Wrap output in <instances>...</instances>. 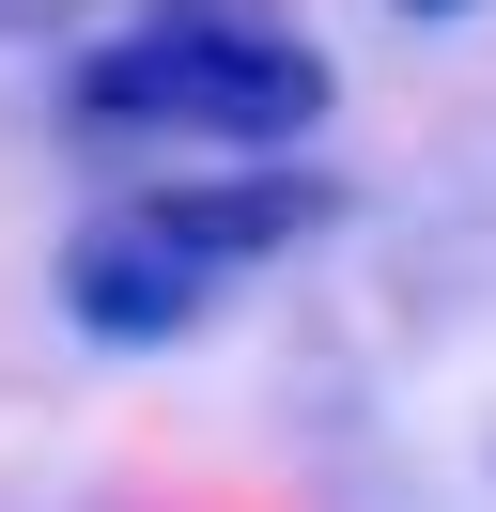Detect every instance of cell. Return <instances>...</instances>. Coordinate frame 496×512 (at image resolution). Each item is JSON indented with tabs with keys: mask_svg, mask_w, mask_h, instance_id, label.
I'll use <instances>...</instances> for the list:
<instances>
[{
	"mask_svg": "<svg viewBox=\"0 0 496 512\" xmlns=\"http://www.w3.org/2000/svg\"><path fill=\"white\" fill-rule=\"evenodd\" d=\"M78 140H233V156H264V140H310L326 125V47L279 32V16H155V32L93 47L78 63Z\"/></svg>",
	"mask_w": 496,
	"mask_h": 512,
	"instance_id": "1",
	"label": "cell"
},
{
	"mask_svg": "<svg viewBox=\"0 0 496 512\" xmlns=\"http://www.w3.org/2000/svg\"><path fill=\"white\" fill-rule=\"evenodd\" d=\"M202 295H217V280H202V264H171L124 202H109V218H78V249H62V311H78L93 342H171Z\"/></svg>",
	"mask_w": 496,
	"mask_h": 512,
	"instance_id": "2",
	"label": "cell"
},
{
	"mask_svg": "<svg viewBox=\"0 0 496 512\" xmlns=\"http://www.w3.org/2000/svg\"><path fill=\"white\" fill-rule=\"evenodd\" d=\"M124 218H140L171 264H202V280H217V264L295 249V233L326 218V187H310V171H264V187H248V171H233V187H124Z\"/></svg>",
	"mask_w": 496,
	"mask_h": 512,
	"instance_id": "3",
	"label": "cell"
},
{
	"mask_svg": "<svg viewBox=\"0 0 496 512\" xmlns=\"http://www.w3.org/2000/svg\"><path fill=\"white\" fill-rule=\"evenodd\" d=\"M403 16H465V0H403Z\"/></svg>",
	"mask_w": 496,
	"mask_h": 512,
	"instance_id": "4",
	"label": "cell"
}]
</instances>
